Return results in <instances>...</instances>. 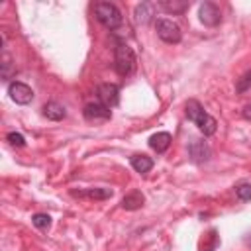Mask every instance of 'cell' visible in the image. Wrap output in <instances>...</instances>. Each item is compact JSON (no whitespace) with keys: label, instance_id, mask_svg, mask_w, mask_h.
Here are the masks:
<instances>
[{"label":"cell","instance_id":"12","mask_svg":"<svg viewBox=\"0 0 251 251\" xmlns=\"http://www.w3.org/2000/svg\"><path fill=\"white\" fill-rule=\"evenodd\" d=\"M171 145V133L169 131H157L149 137V147L157 153H165Z\"/></svg>","mask_w":251,"mask_h":251},{"label":"cell","instance_id":"23","mask_svg":"<svg viewBox=\"0 0 251 251\" xmlns=\"http://www.w3.org/2000/svg\"><path fill=\"white\" fill-rule=\"evenodd\" d=\"M245 243H247V245H251V233H249V235L245 237Z\"/></svg>","mask_w":251,"mask_h":251},{"label":"cell","instance_id":"4","mask_svg":"<svg viewBox=\"0 0 251 251\" xmlns=\"http://www.w3.org/2000/svg\"><path fill=\"white\" fill-rule=\"evenodd\" d=\"M155 29H157V35L165 41V43H180L182 39V31H180V25L169 18H159L155 22Z\"/></svg>","mask_w":251,"mask_h":251},{"label":"cell","instance_id":"9","mask_svg":"<svg viewBox=\"0 0 251 251\" xmlns=\"http://www.w3.org/2000/svg\"><path fill=\"white\" fill-rule=\"evenodd\" d=\"M188 155H190V159L194 163H204V161H208L212 157V149H210L208 141H204V139H192L188 143Z\"/></svg>","mask_w":251,"mask_h":251},{"label":"cell","instance_id":"16","mask_svg":"<svg viewBox=\"0 0 251 251\" xmlns=\"http://www.w3.org/2000/svg\"><path fill=\"white\" fill-rule=\"evenodd\" d=\"M131 167H133V171L145 175V173H149L153 169V159L147 157V155H133L131 157Z\"/></svg>","mask_w":251,"mask_h":251},{"label":"cell","instance_id":"2","mask_svg":"<svg viewBox=\"0 0 251 251\" xmlns=\"http://www.w3.org/2000/svg\"><path fill=\"white\" fill-rule=\"evenodd\" d=\"M94 16L106 29H118L124 22L120 8L112 2H96L94 4Z\"/></svg>","mask_w":251,"mask_h":251},{"label":"cell","instance_id":"21","mask_svg":"<svg viewBox=\"0 0 251 251\" xmlns=\"http://www.w3.org/2000/svg\"><path fill=\"white\" fill-rule=\"evenodd\" d=\"M6 139H8V143H10V145H16V147H24V145H25L24 135H22V133H18V131H10V133L6 135Z\"/></svg>","mask_w":251,"mask_h":251},{"label":"cell","instance_id":"14","mask_svg":"<svg viewBox=\"0 0 251 251\" xmlns=\"http://www.w3.org/2000/svg\"><path fill=\"white\" fill-rule=\"evenodd\" d=\"M157 4H159L167 14H173V16L182 14V12L188 10V2H184V0H159Z\"/></svg>","mask_w":251,"mask_h":251},{"label":"cell","instance_id":"3","mask_svg":"<svg viewBox=\"0 0 251 251\" xmlns=\"http://www.w3.org/2000/svg\"><path fill=\"white\" fill-rule=\"evenodd\" d=\"M135 53L127 43H118L114 49V67L118 71V75L122 76H129L135 71Z\"/></svg>","mask_w":251,"mask_h":251},{"label":"cell","instance_id":"8","mask_svg":"<svg viewBox=\"0 0 251 251\" xmlns=\"http://www.w3.org/2000/svg\"><path fill=\"white\" fill-rule=\"evenodd\" d=\"M82 116L88 122H106L112 118V110L106 108L102 102H88L82 110Z\"/></svg>","mask_w":251,"mask_h":251},{"label":"cell","instance_id":"5","mask_svg":"<svg viewBox=\"0 0 251 251\" xmlns=\"http://www.w3.org/2000/svg\"><path fill=\"white\" fill-rule=\"evenodd\" d=\"M8 94L16 104H24V106L33 100V90L25 82H20V80H12L8 84Z\"/></svg>","mask_w":251,"mask_h":251},{"label":"cell","instance_id":"15","mask_svg":"<svg viewBox=\"0 0 251 251\" xmlns=\"http://www.w3.org/2000/svg\"><path fill=\"white\" fill-rule=\"evenodd\" d=\"M16 75V65L12 61V57L8 55L6 49H2V61H0V76L2 80H10Z\"/></svg>","mask_w":251,"mask_h":251},{"label":"cell","instance_id":"6","mask_svg":"<svg viewBox=\"0 0 251 251\" xmlns=\"http://www.w3.org/2000/svg\"><path fill=\"white\" fill-rule=\"evenodd\" d=\"M198 16H200V22L208 27H214L222 22V12L214 2H202L198 8Z\"/></svg>","mask_w":251,"mask_h":251},{"label":"cell","instance_id":"17","mask_svg":"<svg viewBox=\"0 0 251 251\" xmlns=\"http://www.w3.org/2000/svg\"><path fill=\"white\" fill-rule=\"evenodd\" d=\"M73 194L88 196V198H94V200H106V198L112 196V190L110 188H88L86 192H73Z\"/></svg>","mask_w":251,"mask_h":251},{"label":"cell","instance_id":"18","mask_svg":"<svg viewBox=\"0 0 251 251\" xmlns=\"http://www.w3.org/2000/svg\"><path fill=\"white\" fill-rule=\"evenodd\" d=\"M31 224H33L37 229H47V227L51 226V216H49V214H43V212L33 214V216H31Z\"/></svg>","mask_w":251,"mask_h":251},{"label":"cell","instance_id":"13","mask_svg":"<svg viewBox=\"0 0 251 251\" xmlns=\"http://www.w3.org/2000/svg\"><path fill=\"white\" fill-rule=\"evenodd\" d=\"M43 116H45L47 120H51V122H61V120L67 116V110H65L63 104L51 100V102H47V104L43 106Z\"/></svg>","mask_w":251,"mask_h":251},{"label":"cell","instance_id":"1","mask_svg":"<svg viewBox=\"0 0 251 251\" xmlns=\"http://www.w3.org/2000/svg\"><path fill=\"white\" fill-rule=\"evenodd\" d=\"M184 112H186V118H188L190 122H194V126H196L204 135H214V133H216V129H218L216 118H212V116L204 110V106H202L198 100L190 98V100L184 104Z\"/></svg>","mask_w":251,"mask_h":251},{"label":"cell","instance_id":"20","mask_svg":"<svg viewBox=\"0 0 251 251\" xmlns=\"http://www.w3.org/2000/svg\"><path fill=\"white\" fill-rule=\"evenodd\" d=\"M235 196L241 202H249L251 200V182H241L235 186Z\"/></svg>","mask_w":251,"mask_h":251},{"label":"cell","instance_id":"7","mask_svg":"<svg viewBox=\"0 0 251 251\" xmlns=\"http://www.w3.org/2000/svg\"><path fill=\"white\" fill-rule=\"evenodd\" d=\"M98 102H102L106 108H114L120 102V86L114 82H104L98 86Z\"/></svg>","mask_w":251,"mask_h":251},{"label":"cell","instance_id":"11","mask_svg":"<svg viewBox=\"0 0 251 251\" xmlns=\"http://www.w3.org/2000/svg\"><path fill=\"white\" fill-rule=\"evenodd\" d=\"M143 204H145V196H143L141 190H131V192H127V194L122 198V208H124V210H129V212L139 210Z\"/></svg>","mask_w":251,"mask_h":251},{"label":"cell","instance_id":"22","mask_svg":"<svg viewBox=\"0 0 251 251\" xmlns=\"http://www.w3.org/2000/svg\"><path fill=\"white\" fill-rule=\"evenodd\" d=\"M241 114H243V118H245V120H249V122H251V102L243 106V112H241Z\"/></svg>","mask_w":251,"mask_h":251},{"label":"cell","instance_id":"19","mask_svg":"<svg viewBox=\"0 0 251 251\" xmlns=\"http://www.w3.org/2000/svg\"><path fill=\"white\" fill-rule=\"evenodd\" d=\"M251 88V71H247V73H243L239 78H237V82H235V90L239 92V94H243V92H247Z\"/></svg>","mask_w":251,"mask_h":251},{"label":"cell","instance_id":"10","mask_svg":"<svg viewBox=\"0 0 251 251\" xmlns=\"http://www.w3.org/2000/svg\"><path fill=\"white\" fill-rule=\"evenodd\" d=\"M153 16H155V4H151V2H139L133 10V20L143 25L149 24L153 20Z\"/></svg>","mask_w":251,"mask_h":251}]
</instances>
